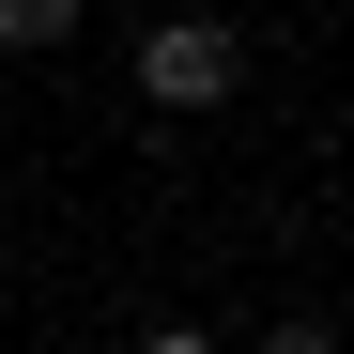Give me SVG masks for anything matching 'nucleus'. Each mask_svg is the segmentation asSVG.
<instances>
[{"label": "nucleus", "instance_id": "nucleus-2", "mask_svg": "<svg viewBox=\"0 0 354 354\" xmlns=\"http://www.w3.org/2000/svg\"><path fill=\"white\" fill-rule=\"evenodd\" d=\"M0 31H16V46H62V31H77V0H0Z\"/></svg>", "mask_w": 354, "mask_h": 354}, {"label": "nucleus", "instance_id": "nucleus-3", "mask_svg": "<svg viewBox=\"0 0 354 354\" xmlns=\"http://www.w3.org/2000/svg\"><path fill=\"white\" fill-rule=\"evenodd\" d=\"M262 354H339V339H324V324H277V339H262Z\"/></svg>", "mask_w": 354, "mask_h": 354}, {"label": "nucleus", "instance_id": "nucleus-1", "mask_svg": "<svg viewBox=\"0 0 354 354\" xmlns=\"http://www.w3.org/2000/svg\"><path fill=\"white\" fill-rule=\"evenodd\" d=\"M231 77H247L231 16H154V31H139V93H154V108H216Z\"/></svg>", "mask_w": 354, "mask_h": 354}, {"label": "nucleus", "instance_id": "nucleus-4", "mask_svg": "<svg viewBox=\"0 0 354 354\" xmlns=\"http://www.w3.org/2000/svg\"><path fill=\"white\" fill-rule=\"evenodd\" d=\"M139 354H216V339H201V324H154V339H139Z\"/></svg>", "mask_w": 354, "mask_h": 354}]
</instances>
